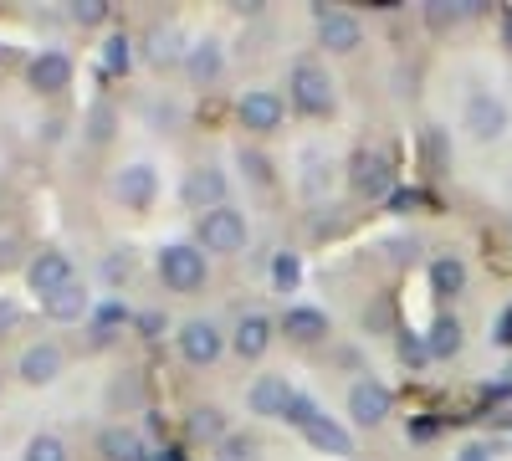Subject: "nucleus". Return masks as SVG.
<instances>
[{"label":"nucleus","instance_id":"obj_1","mask_svg":"<svg viewBox=\"0 0 512 461\" xmlns=\"http://www.w3.org/2000/svg\"><path fill=\"white\" fill-rule=\"evenodd\" d=\"M154 267H159V282L169 292H200L205 287V251L200 246H185V241L164 246Z\"/></svg>","mask_w":512,"mask_h":461},{"label":"nucleus","instance_id":"obj_2","mask_svg":"<svg viewBox=\"0 0 512 461\" xmlns=\"http://www.w3.org/2000/svg\"><path fill=\"white\" fill-rule=\"evenodd\" d=\"M287 88H292V103L303 108V113H313V118H323V113H333V82H328V72L318 67V62H292V72H287Z\"/></svg>","mask_w":512,"mask_h":461},{"label":"nucleus","instance_id":"obj_3","mask_svg":"<svg viewBox=\"0 0 512 461\" xmlns=\"http://www.w3.org/2000/svg\"><path fill=\"white\" fill-rule=\"evenodd\" d=\"M200 246L216 251V257H236V251L246 246V216L231 211V205H221V211H205V216H200Z\"/></svg>","mask_w":512,"mask_h":461},{"label":"nucleus","instance_id":"obj_4","mask_svg":"<svg viewBox=\"0 0 512 461\" xmlns=\"http://www.w3.org/2000/svg\"><path fill=\"white\" fill-rule=\"evenodd\" d=\"M26 282H31L36 298H52V292H62L67 282H77L72 257H67V251H57V246H41L36 257L26 262Z\"/></svg>","mask_w":512,"mask_h":461},{"label":"nucleus","instance_id":"obj_5","mask_svg":"<svg viewBox=\"0 0 512 461\" xmlns=\"http://www.w3.org/2000/svg\"><path fill=\"white\" fill-rule=\"evenodd\" d=\"M349 180H354V190L369 195V200L395 195V164H390V154H379V149H359V154L349 159Z\"/></svg>","mask_w":512,"mask_h":461},{"label":"nucleus","instance_id":"obj_6","mask_svg":"<svg viewBox=\"0 0 512 461\" xmlns=\"http://www.w3.org/2000/svg\"><path fill=\"white\" fill-rule=\"evenodd\" d=\"M292 400H297V390L287 385V374H256L251 390H246L251 415H262V421H287V405Z\"/></svg>","mask_w":512,"mask_h":461},{"label":"nucleus","instance_id":"obj_7","mask_svg":"<svg viewBox=\"0 0 512 461\" xmlns=\"http://www.w3.org/2000/svg\"><path fill=\"white\" fill-rule=\"evenodd\" d=\"M282 98L272 93V88H246L241 93V103H236V118H241V129H251V134H272V129H282Z\"/></svg>","mask_w":512,"mask_h":461},{"label":"nucleus","instance_id":"obj_8","mask_svg":"<svg viewBox=\"0 0 512 461\" xmlns=\"http://www.w3.org/2000/svg\"><path fill=\"white\" fill-rule=\"evenodd\" d=\"M313 16H318V41H323L328 52H359V47H364V26H359V16L333 11V6H318Z\"/></svg>","mask_w":512,"mask_h":461},{"label":"nucleus","instance_id":"obj_9","mask_svg":"<svg viewBox=\"0 0 512 461\" xmlns=\"http://www.w3.org/2000/svg\"><path fill=\"white\" fill-rule=\"evenodd\" d=\"M390 410H395V395L384 390L379 380H359L354 390H349V415H354V426H384L390 421Z\"/></svg>","mask_w":512,"mask_h":461},{"label":"nucleus","instance_id":"obj_10","mask_svg":"<svg viewBox=\"0 0 512 461\" xmlns=\"http://www.w3.org/2000/svg\"><path fill=\"white\" fill-rule=\"evenodd\" d=\"M466 129H472L477 144H497V139L507 134V108H502V98L472 93V103H466Z\"/></svg>","mask_w":512,"mask_h":461},{"label":"nucleus","instance_id":"obj_11","mask_svg":"<svg viewBox=\"0 0 512 461\" xmlns=\"http://www.w3.org/2000/svg\"><path fill=\"white\" fill-rule=\"evenodd\" d=\"M221 349H226V333L210 323V318H190V323L180 328V354H185L190 364H216Z\"/></svg>","mask_w":512,"mask_h":461},{"label":"nucleus","instance_id":"obj_12","mask_svg":"<svg viewBox=\"0 0 512 461\" xmlns=\"http://www.w3.org/2000/svg\"><path fill=\"white\" fill-rule=\"evenodd\" d=\"M185 205H190V211H200V216L226 205V175L216 170V164H200V170L185 175Z\"/></svg>","mask_w":512,"mask_h":461},{"label":"nucleus","instance_id":"obj_13","mask_svg":"<svg viewBox=\"0 0 512 461\" xmlns=\"http://www.w3.org/2000/svg\"><path fill=\"white\" fill-rule=\"evenodd\" d=\"M154 190H159L154 164H128V170H118V180H113V195L128 205V211H149Z\"/></svg>","mask_w":512,"mask_h":461},{"label":"nucleus","instance_id":"obj_14","mask_svg":"<svg viewBox=\"0 0 512 461\" xmlns=\"http://www.w3.org/2000/svg\"><path fill=\"white\" fill-rule=\"evenodd\" d=\"M26 77L36 93H62V88H72V57L67 52H36Z\"/></svg>","mask_w":512,"mask_h":461},{"label":"nucleus","instance_id":"obj_15","mask_svg":"<svg viewBox=\"0 0 512 461\" xmlns=\"http://www.w3.org/2000/svg\"><path fill=\"white\" fill-rule=\"evenodd\" d=\"M221 67H226V52H221V41H216V36L190 41V52H185V72H190V82L210 88V82L221 77Z\"/></svg>","mask_w":512,"mask_h":461},{"label":"nucleus","instance_id":"obj_16","mask_svg":"<svg viewBox=\"0 0 512 461\" xmlns=\"http://www.w3.org/2000/svg\"><path fill=\"white\" fill-rule=\"evenodd\" d=\"M62 364H67V359H62V349L47 339V344H31V349L21 354V364H16V369H21V380H26V385H52L57 374H62Z\"/></svg>","mask_w":512,"mask_h":461},{"label":"nucleus","instance_id":"obj_17","mask_svg":"<svg viewBox=\"0 0 512 461\" xmlns=\"http://www.w3.org/2000/svg\"><path fill=\"white\" fill-rule=\"evenodd\" d=\"M231 349H236L241 359H262V354L272 349V318H267V313H246V318L236 323V333H231Z\"/></svg>","mask_w":512,"mask_h":461},{"label":"nucleus","instance_id":"obj_18","mask_svg":"<svg viewBox=\"0 0 512 461\" xmlns=\"http://www.w3.org/2000/svg\"><path fill=\"white\" fill-rule=\"evenodd\" d=\"M282 328H287V339H297V344H318V339H328V313L323 308H287Z\"/></svg>","mask_w":512,"mask_h":461},{"label":"nucleus","instance_id":"obj_19","mask_svg":"<svg viewBox=\"0 0 512 461\" xmlns=\"http://www.w3.org/2000/svg\"><path fill=\"white\" fill-rule=\"evenodd\" d=\"M41 308H47V318H52V323H77V318L88 313L93 303H88V287H82V282H67L62 292H52V298H41Z\"/></svg>","mask_w":512,"mask_h":461},{"label":"nucleus","instance_id":"obj_20","mask_svg":"<svg viewBox=\"0 0 512 461\" xmlns=\"http://www.w3.org/2000/svg\"><path fill=\"white\" fill-rule=\"evenodd\" d=\"M303 436H308L318 451H328V456H354V436L338 426V421H328V415H318V421H313Z\"/></svg>","mask_w":512,"mask_h":461},{"label":"nucleus","instance_id":"obj_21","mask_svg":"<svg viewBox=\"0 0 512 461\" xmlns=\"http://www.w3.org/2000/svg\"><path fill=\"white\" fill-rule=\"evenodd\" d=\"M98 451H103V461H144V441L128 426H108L98 436Z\"/></svg>","mask_w":512,"mask_h":461},{"label":"nucleus","instance_id":"obj_22","mask_svg":"<svg viewBox=\"0 0 512 461\" xmlns=\"http://www.w3.org/2000/svg\"><path fill=\"white\" fill-rule=\"evenodd\" d=\"M180 41H185L180 26H154V31H149V62H154V67H175V62H185L190 47H180Z\"/></svg>","mask_w":512,"mask_h":461},{"label":"nucleus","instance_id":"obj_23","mask_svg":"<svg viewBox=\"0 0 512 461\" xmlns=\"http://www.w3.org/2000/svg\"><path fill=\"white\" fill-rule=\"evenodd\" d=\"M431 287L441 292V298H456V292L466 287V267H461V257H436V262H431Z\"/></svg>","mask_w":512,"mask_h":461},{"label":"nucleus","instance_id":"obj_24","mask_svg":"<svg viewBox=\"0 0 512 461\" xmlns=\"http://www.w3.org/2000/svg\"><path fill=\"white\" fill-rule=\"evenodd\" d=\"M425 344H431V359H456L461 354V323L456 318H436Z\"/></svg>","mask_w":512,"mask_h":461},{"label":"nucleus","instance_id":"obj_25","mask_svg":"<svg viewBox=\"0 0 512 461\" xmlns=\"http://www.w3.org/2000/svg\"><path fill=\"white\" fill-rule=\"evenodd\" d=\"M190 436H205V441H226V415L216 405H200L190 410Z\"/></svg>","mask_w":512,"mask_h":461},{"label":"nucleus","instance_id":"obj_26","mask_svg":"<svg viewBox=\"0 0 512 461\" xmlns=\"http://www.w3.org/2000/svg\"><path fill=\"white\" fill-rule=\"evenodd\" d=\"M103 67L108 72H128V67H134V41H128V36H108L103 41Z\"/></svg>","mask_w":512,"mask_h":461},{"label":"nucleus","instance_id":"obj_27","mask_svg":"<svg viewBox=\"0 0 512 461\" xmlns=\"http://www.w3.org/2000/svg\"><path fill=\"white\" fill-rule=\"evenodd\" d=\"M272 282H277L282 292H292L297 282H303V267H297V257H292V251H282V257L272 262Z\"/></svg>","mask_w":512,"mask_h":461},{"label":"nucleus","instance_id":"obj_28","mask_svg":"<svg viewBox=\"0 0 512 461\" xmlns=\"http://www.w3.org/2000/svg\"><path fill=\"white\" fill-rule=\"evenodd\" d=\"M26 461H67V446H62L57 436H31Z\"/></svg>","mask_w":512,"mask_h":461},{"label":"nucleus","instance_id":"obj_29","mask_svg":"<svg viewBox=\"0 0 512 461\" xmlns=\"http://www.w3.org/2000/svg\"><path fill=\"white\" fill-rule=\"evenodd\" d=\"M318 415H323V410H318V405H313L308 395H297V400L287 405V426H297V431H308V426L318 421Z\"/></svg>","mask_w":512,"mask_h":461},{"label":"nucleus","instance_id":"obj_30","mask_svg":"<svg viewBox=\"0 0 512 461\" xmlns=\"http://www.w3.org/2000/svg\"><path fill=\"white\" fill-rule=\"evenodd\" d=\"M118 323H128V308H123V303H103V308H98V318H93L98 339H108V333H113Z\"/></svg>","mask_w":512,"mask_h":461},{"label":"nucleus","instance_id":"obj_31","mask_svg":"<svg viewBox=\"0 0 512 461\" xmlns=\"http://www.w3.org/2000/svg\"><path fill=\"white\" fill-rule=\"evenodd\" d=\"M221 461H256V441L251 436H226L221 441Z\"/></svg>","mask_w":512,"mask_h":461},{"label":"nucleus","instance_id":"obj_32","mask_svg":"<svg viewBox=\"0 0 512 461\" xmlns=\"http://www.w3.org/2000/svg\"><path fill=\"white\" fill-rule=\"evenodd\" d=\"M103 16H108L103 0H72V21H77V26H98Z\"/></svg>","mask_w":512,"mask_h":461},{"label":"nucleus","instance_id":"obj_33","mask_svg":"<svg viewBox=\"0 0 512 461\" xmlns=\"http://www.w3.org/2000/svg\"><path fill=\"white\" fill-rule=\"evenodd\" d=\"M103 272H108V282H118V277L128 282V272H134V251H128V246H123V251H113V257L103 262Z\"/></svg>","mask_w":512,"mask_h":461},{"label":"nucleus","instance_id":"obj_34","mask_svg":"<svg viewBox=\"0 0 512 461\" xmlns=\"http://www.w3.org/2000/svg\"><path fill=\"white\" fill-rule=\"evenodd\" d=\"M241 170H246L256 185H272V164H267L262 154H246V149H241Z\"/></svg>","mask_w":512,"mask_h":461},{"label":"nucleus","instance_id":"obj_35","mask_svg":"<svg viewBox=\"0 0 512 461\" xmlns=\"http://www.w3.org/2000/svg\"><path fill=\"white\" fill-rule=\"evenodd\" d=\"M400 359H410V364H425V359H431V344H425V339H415V333H400Z\"/></svg>","mask_w":512,"mask_h":461},{"label":"nucleus","instance_id":"obj_36","mask_svg":"<svg viewBox=\"0 0 512 461\" xmlns=\"http://www.w3.org/2000/svg\"><path fill=\"white\" fill-rule=\"evenodd\" d=\"M11 267H21V241L0 236V272H11Z\"/></svg>","mask_w":512,"mask_h":461},{"label":"nucleus","instance_id":"obj_37","mask_svg":"<svg viewBox=\"0 0 512 461\" xmlns=\"http://www.w3.org/2000/svg\"><path fill=\"white\" fill-rule=\"evenodd\" d=\"M88 123H93V129H88V134H93V139H98V144H103V139H108V134H113V129H108V123H113V113H108V108H103V103H98V108H93V118H88Z\"/></svg>","mask_w":512,"mask_h":461},{"label":"nucleus","instance_id":"obj_38","mask_svg":"<svg viewBox=\"0 0 512 461\" xmlns=\"http://www.w3.org/2000/svg\"><path fill=\"white\" fill-rule=\"evenodd\" d=\"M415 205H420V190H395V195H390V211H395V216L415 211Z\"/></svg>","mask_w":512,"mask_h":461},{"label":"nucleus","instance_id":"obj_39","mask_svg":"<svg viewBox=\"0 0 512 461\" xmlns=\"http://www.w3.org/2000/svg\"><path fill=\"white\" fill-rule=\"evenodd\" d=\"M134 323H139V333H144V339H159V333H164V318H159V313H139Z\"/></svg>","mask_w":512,"mask_h":461},{"label":"nucleus","instance_id":"obj_40","mask_svg":"<svg viewBox=\"0 0 512 461\" xmlns=\"http://www.w3.org/2000/svg\"><path fill=\"white\" fill-rule=\"evenodd\" d=\"M16 318H21V313H16V303H6V298H0V339H6V333L16 328Z\"/></svg>","mask_w":512,"mask_h":461},{"label":"nucleus","instance_id":"obj_41","mask_svg":"<svg viewBox=\"0 0 512 461\" xmlns=\"http://www.w3.org/2000/svg\"><path fill=\"white\" fill-rule=\"evenodd\" d=\"M497 339L512 349V308H507V313H502V323H497Z\"/></svg>","mask_w":512,"mask_h":461},{"label":"nucleus","instance_id":"obj_42","mask_svg":"<svg viewBox=\"0 0 512 461\" xmlns=\"http://www.w3.org/2000/svg\"><path fill=\"white\" fill-rule=\"evenodd\" d=\"M154 461H185V451L180 446H164V451H154Z\"/></svg>","mask_w":512,"mask_h":461},{"label":"nucleus","instance_id":"obj_43","mask_svg":"<svg viewBox=\"0 0 512 461\" xmlns=\"http://www.w3.org/2000/svg\"><path fill=\"white\" fill-rule=\"evenodd\" d=\"M461 461H482V451L472 446V451H461Z\"/></svg>","mask_w":512,"mask_h":461},{"label":"nucleus","instance_id":"obj_44","mask_svg":"<svg viewBox=\"0 0 512 461\" xmlns=\"http://www.w3.org/2000/svg\"><path fill=\"white\" fill-rule=\"evenodd\" d=\"M502 31H507V41H512V11H507V16H502Z\"/></svg>","mask_w":512,"mask_h":461}]
</instances>
